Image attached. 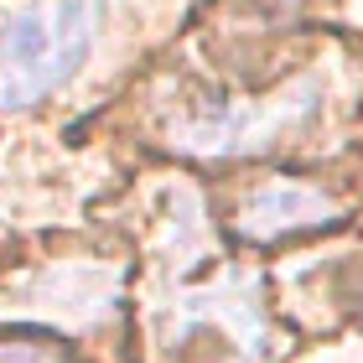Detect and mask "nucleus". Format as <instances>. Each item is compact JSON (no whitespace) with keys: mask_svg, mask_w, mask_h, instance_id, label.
<instances>
[{"mask_svg":"<svg viewBox=\"0 0 363 363\" xmlns=\"http://www.w3.org/2000/svg\"><path fill=\"white\" fill-rule=\"evenodd\" d=\"M99 0H26L0 26V109L68 89L94 52Z\"/></svg>","mask_w":363,"mask_h":363,"instance_id":"nucleus-1","label":"nucleus"},{"mask_svg":"<svg viewBox=\"0 0 363 363\" xmlns=\"http://www.w3.org/2000/svg\"><path fill=\"white\" fill-rule=\"evenodd\" d=\"M333 218H337V203L322 187H311V182H270L244 203L239 228L250 239H275L286 228H317Z\"/></svg>","mask_w":363,"mask_h":363,"instance_id":"nucleus-2","label":"nucleus"}]
</instances>
